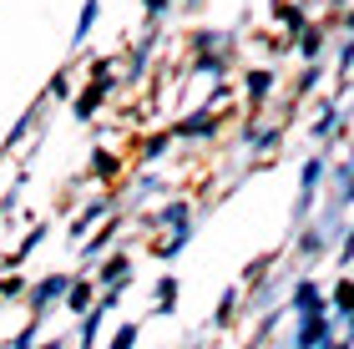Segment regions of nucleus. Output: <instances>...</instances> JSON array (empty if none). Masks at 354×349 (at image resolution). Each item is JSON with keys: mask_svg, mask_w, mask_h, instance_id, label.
Wrapping results in <instances>:
<instances>
[{"mask_svg": "<svg viewBox=\"0 0 354 349\" xmlns=\"http://www.w3.org/2000/svg\"><path fill=\"white\" fill-rule=\"evenodd\" d=\"M111 349H132V329H122V334H117V344H111Z\"/></svg>", "mask_w": 354, "mask_h": 349, "instance_id": "nucleus-7", "label": "nucleus"}, {"mask_svg": "<svg viewBox=\"0 0 354 349\" xmlns=\"http://www.w3.org/2000/svg\"><path fill=\"white\" fill-rule=\"evenodd\" d=\"M167 10V0H147V15H162Z\"/></svg>", "mask_w": 354, "mask_h": 349, "instance_id": "nucleus-8", "label": "nucleus"}, {"mask_svg": "<svg viewBox=\"0 0 354 349\" xmlns=\"http://www.w3.org/2000/svg\"><path fill=\"white\" fill-rule=\"evenodd\" d=\"M268 86H273V71H253V76H248V97H253V102L268 97Z\"/></svg>", "mask_w": 354, "mask_h": 349, "instance_id": "nucleus-2", "label": "nucleus"}, {"mask_svg": "<svg viewBox=\"0 0 354 349\" xmlns=\"http://www.w3.org/2000/svg\"><path fill=\"white\" fill-rule=\"evenodd\" d=\"M213 112H198V117H187V122H177L172 126V137H207V132H213Z\"/></svg>", "mask_w": 354, "mask_h": 349, "instance_id": "nucleus-1", "label": "nucleus"}, {"mask_svg": "<svg viewBox=\"0 0 354 349\" xmlns=\"http://www.w3.org/2000/svg\"><path fill=\"white\" fill-rule=\"evenodd\" d=\"M91 172H96V178H111V172H117V157H111V152H96V157H91Z\"/></svg>", "mask_w": 354, "mask_h": 349, "instance_id": "nucleus-3", "label": "nucleus"}, {"mask_svg": "<svg viewBox=\"0 0 354 349\" xmlns=\"http://www.w3.org/2000/svg\"><path fill=\"white\" fill-rule=\"evenodd\" d=\"M279 15H283V26H294V30H299V26H304V15H299V10H294V6H279Z\"/></svg>", "mask_w": 354, "mask_h": 349, "instance_id": "nucleus-6", "label": "nucleus"}, {"mask_svg": "<svg viewBox=\"0 0 354 349\" xmlns=\"http://www.w3.org/2000/svg\"><path fill=\"white\" fill-rule=\"evenodd\" d=\"M299 51H304V56L319 51V30H314V26H299Z\"/></svg>", "mask_w": 354, "mask_h": 349, "instance_id": "nucleus-4", "label": "nucleus"}, {"mask_svg": "<svg viewBox=\"0 0 354 349\" xmlns=\"http://www.w3.org/2000/svg\"><path fill=\"white\" fill-rule=\"evenodd\" d=\"M319 339H324V319H309V329H304L299 344H319Z\"/></svg>", "mask_w": 354, "mask_h": 349, "instance_id": "nucleus-5", "label": "nucleus"}]
</instances>
